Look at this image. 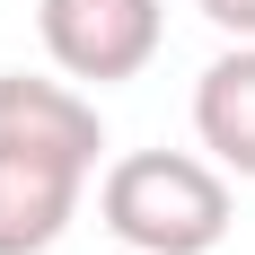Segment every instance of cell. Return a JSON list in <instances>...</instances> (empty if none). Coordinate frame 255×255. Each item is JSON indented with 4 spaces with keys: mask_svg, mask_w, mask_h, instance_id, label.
Wrapping results in <instances>:
<instances>
[{
    "mask_svg": "<svg viewBox=\"0 0 255 255\" xmlns=\"http://www.w3.org/2000/svg\"><path fill=\"white\" fill-rule=\"evenodd\" d=\"M97 211H106V229H115V247L211 255L229 238V176L211 158H185V150H132V158L106 167Z\"/></svg>",
    "mask_w": 255,
    "mask_h": 255,
    "instance_id": "cell-1",
    "label": "cell"
},
{
    "mask_svg": "<svg viewBox=\"0 0 255 255\" xmlns=\"http://www.w3.org/2000/svg\"><path fill=\"white\" fill-rule=\"evenodd\" d=\"M35 35L71 79L115 88V79L150 71L167 18H158V0H35Z\"/></svg>",
    "mask_w": 255,
    "mask_h": 255,
    "instance_id": "cell-2",
    "label": "cell"
},
{
    "mask_svg": "<svg viewBox=\"0 0 255 255\" xmlns=\"http://www.w3.org/2000/svg\"><path fill=\"white\" fill-rule=\"evenodd\" d=\"M97 150H106V124H97V106L79 97V88L0 71V158H35V167L88 176Z\"/></svg>",
    "mask_w": 255,
    "mask_h": 255,
    "instance_id": "cell-3",
    "label": "cell"
},
{
    "mask_svg": "<svg viewBox=\"0 0 255 255\" xmlns=\"http://www.w3.org/2000/svg\"><path fill=\"white\" fill-rule=\"evenodd\" d=\"M194 132H203L211 167L255 176V44L220 53V62L194 79Z\"/></svg>",
    "mask_w": 255,
    "mask_h": 255,
    "instance_id": "cell-4",
    "label": "cell"
},
{
    "mask_svg": "<svg viewBox=\"0 0 255 255\" xmlns=\"http://www.w3.org/2000/svg\"><path fill=\"white\" fill-rule=\"evenodd\" d=\"M79 185H88V176L35 167V158H0V255H44L53 238L71 229Z\"/></svg>",
    "mask_w": 255,
    "mask_h": 255,
    "instance_id": "cell-5",
    "label": "cell"
},
{
    "mask_svg": "<svg viewBox=\"0 0 255 255\" xmlns=\"http://www.w3.org/2000/svg\"><path fill=\"white\" fill-rule=\"evenodd\" d=\"M220 35H238V44H255V0H194Z\"/></svg>",
    "mask_w": 255,
    "mask_h": 255,
    "instance_id": "cell-6",
    "label": "cell"
},
{
    "mask_svg": "<svg viewBox=\"0 0 255 255\" xmlns=\"http://www.w3.org/2000/svg\"><path fill=\"white\" fill-rule=\"evenodd\" d=\"M115 255H141V247H115Z\"/></svg>",
    "mask_w": 255,
    "mask_h": 255,
    "instance_id": "cell-7",
    "label": "cell"
}]
</instances>
